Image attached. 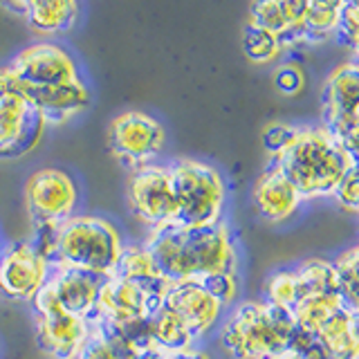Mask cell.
Instances as JSON below:
<instances>
[{
    "instance_id": "21",
    "label": "cell",
    "mask_w": 359,
    "mask_h": 359,
    "mask_svg": "<svg viewBox=\"0 0 359 359\" xmlns=\"http://www.w3.org/2000/svg\"><path fill=\"white\" fill-rule=\"evenodd\" d=\"M359 312L341 306L317 328V339L328 351L330 359H359Z\"/></svg>"
},
{
    "instance_id": "30",
    "label": "cell",
    "mask_w": 359,
    "mask_h": 359,
    "mask_svg": "<svg viewBox=\"0 0 359 359\" xmlns=\"http://www.w3.org/2000/svg\"><path fill=\"white\" fill-rule=\"evenodd\" d=\"M265 294H267V303L292 310V306L297 303V287L290 269H280V272H274L267 278Z\"/></svg>"
},
{
    "instance_id": "18",
    "label": "cell",
    "mask_w": 359,
    "mask_h": 359,
    "mask_svg": "<svg viewBox=\"0 0 359 359\" xmlns=\"http://www.w3.org/2000/svg\"><path fill=\"white\" fill-rule=\"evenodd\" d=\"M303 14H306V0H299V3H292V0L290 3L287 0H265V3L252 5L247 25L276 36L285 52L297 48V45H306Z\"/></svg>"
},
{
    "instance_id": "15",
    "label": "cell",
    "mask_w": 359,
    "mask_h": 359,
    "mask_svg": "<svg viewBox=\"0 0 359 359\" xmlns=\"http://www.w3.org/2000/svg\"><path fill=\"white\" fill-rule=\"evenodd\" d=\"M11 81L18 93L39 110L45 126H61L90 106V90L83 79L63 86H25L18 83L14 76Z\"/></svg>"
},
{
    "instance_id": "25",
    "label": "cell",
    "mask_w": 359,
    "mask_h": 359,
    "mask_svg": "<svg viewBox=\"0 0 359 359\" xmlns=\"http://www.w3.org/2000/svg\"><path fill=\"white\" fill-rule=\"evenodd\" d=\"M344 0H306V45H319L337 34Z\"/></svg>"
},
{
    "instance_id": "26",
    "label": "cell",
    "mask_w": 359,
    "mask_h": 359,
    "mask_svg": "<svg viewBox=\"0 0 359 359\" xmlns=\"http://www.w3.org/2000/svg\"><path fill=\"white\" fill-rule=\"evenodd\" d=\"M341 306H344L341 294H319V297H308L297 301L290 312L297 321V328L306 332H317L319 325Z\"/></svg>"
},
{
    "instance_id": "16",
    "label": "cell",
    "mask_w": 359,
    "mask_h": 359,
    "mask_svg": "<svg viewBox=\"0 0 359 359\" xmlns=\"http://www.w3.org/2000/svg\"><path fill=\"white\" fill-rule=\"evenodd\" d=\"M162 303L182 319V323L189 328L191 337H194L196 341L216 325L222 312L220 303L213 299L207 290H202L196 280L171 283Z\"/></svg>"
},
{
    "instance_id": "10",
    "label": "cell",
    "mask_w": 359,
    "mask_h": 359,
    "mask_svg": "<svg viewBox=\"0 0 359 359\" xmlns=\"http://www.w3.org/2000/svg\"><path fill=\"white\" fill-rule=\"evenodd\" d=\"M43 133V117L18 93L9 74V81L0 93V160H16L32 153L39 146Z\"/></svg>"
},
{
    "instance_id": "33",
    "label": "cell",
    "mask_w": 359,
    "mask_h": 359,
    "mask_svg": "<svg viewBox=\"0 0 359 359\" xmlns=\"http://www.w3.org/2000/svg\"><path fill=\"white\" fill-rule=\"evenodd\" d=\"M332 198L339 202L341 209L348 213L359 211V175H357V164H353L346 171V175L339 180V184L334 187Z\"/></svg>"
},
{
    "instance_id": "32",
    "label": "cell",
    "mask_w": 359,
    "mask_h": 359,
    "mask_svg": "<svg viewBox=\"0 0 359 359\" xmlns=\"http://www.w3.org/2000/svg\"><path fill=\"white\" fill-rule=\"evenodd\" d=\"M339 41L346 45L353 54L359 50V5L353 0H344L341 7V16H339V25H337V34Z\"/></svg>"
},
{
    "instance_id": "4",
    "label": "cell",
    "mask_w": 359,
    "mask_h": 359,
    "mask_svg": "<svg viewBox=\"0 0 359 359\" xmlns=\"http://www.w3.org/2000/svg\"><path fill=\"white\" fill-rule=\"evenodd\" d=\"M121 250V231L108 218L70 216L59 222L52 267H72L99 278H110Z\"/></svg>"
},
{
    "instance_id": "22",
    "label": "cell",
    "mask_w": 359,
    "mask_h": 359,
    "mask_svg": "<svg viewBox=\"0 0 359 359\" xmlns=\"http://www.w3.org/2000/svg\"><path fill=\"white\" fill-rule=\"evenodd\" d=\"M79 5L74 0H32L25 3L22 20L36 34H61L70 32L76 25Z\"/></svg>"
},
{
    "instance_id": "1",
    "label": "cell",
    "mask_w": 359,
    "mask_h": 359,
    "mask_svg": "<svg viewBox=\"0 0 359 359\" xmlns=\"http://www.w3.org/2000/svg\"><path fill=\"white\" fill-rule=\"evenodd\" d=\"M144 245L171 283L196 280L211 272H236V245L222 220L205 227L166 224L153 229Z\"/></svg>"
},
{
    "instance_id": "17",
    "label": "cell",
    "mask_w": 359,
    "mask_h": 359,
    "mask_svg": "<svg viewBox=\"0 0 359 359\" xmlns=\"http://www.w3.org/2000/svg\"><path fill=\"white\" fill-rule=\"evenodd\" d=\"M106 278H99L95 274L81 272L72 267H52V274L48 278V287L56 303L83 321H93L97 312L99 290Z\"/></svg>"
},
{
    "instance_id": "27",
    "label": "cell",
    "mask_w": 359,
    "mask_h": 359,
    "mask_svg": "<svg viewBox=\"0 0 359 359\" xmlns=\"http://www.w3.org/2000/svg\"><path fill=\"white\" fill-rule=\"evenodd\" d=\"M357 265H359V250L351 247V250L341 252L332 261L334 274H337V285H339V294L346 308L359 312V280H357Z\"/></svg>"
},
{
    "instance_id": "24",
    "label": "cell",
    "mask_w": 359,
    "mask_h": 359,
    "mask_svg": "<svg viewBox=\"0 0 359 359\" xmlns=\"http://www.w3.org/2000/svg\"><path fill=\"white\" fill-rule=\"evenodd\" d=\"M290 272H292V278H294L297 301L308 299V297H319V294H339L337 274H334V267L330 261H323V258H308V261L292 267Z\"/></svg>"
},
{
    "instance_id": "2",
    "label": "cell",
    "mask_w": 359,
    "mask_h": 359,
    "mask_svg": "<svg viewBox=\"0 0 359 359\" xmlns=\"http://www.w3.org/2000/svg\"><path fill=\"white\" fill-rule=\"evenodd\" d=\"M272 164L299 191L301 200H314L332 196L348 168L357 164V157L325 126H299L294 142Z\"/></svg>"
},
{
    "instance_id": "3",
    "label": "cell",
    "mask_w": 359,
    "mask_h": 359,
    "mask_svg": "<svg viewBox=\"0 0 359 359\" xmlns=\"http://www.w3.org/2000/svg\"><path fill=\"white\" fill-rule=\"evenodd\" d=\"M297 321L287 308L267 301H247L222 325V348L233 359H274L287 351Z\"/></svg>"
},
{
    "instance_id": "19",
    "label": "cell",
    "mask_w": 359,
    "mask_h": 359,
    "mask_svg": "<svg viewBox=\"0 0 359 359\" xmlns=\"http://www.w3.org/2000/svg\"><path fill=\"white\" fill-rule=\"evenodd\" d=\"M254 202L261 216L269 222H283L292 218L301 207L299 191L292 187L290 180L278 171L274 164H269L254 182Z\"/></svg>"
},
{
    "instance_id": "7",
    "label": "cell",
    "mask_w": 359,
    "mask_h": 359,
    "mask_svg": "<svg viewBox=\"0 0 359 359\" xmlns=\"http://www.w3.org/2000/svg\"><path fill=\"white\" fill-rule=\"evenodd\" d=\"M164 126L142 110H126L108 126V146L115 160L135 171L153 160L164 149Z\"/></svg>"
},
{
    "instance_id": "37",
    "label": "cell",
    "mask_w": 359,
    "mask_h": 359,
    "mask_svg": "<svg viewBox=\"0 0 359 359\" xmlns=\"http://www.w3.org/2000/svg\"><path fill=\"white\" fill-rule=\"evenodd\" d=\"M130 359H164L162 355H157V353H153V351H149V353H137L135 357H130Z\"/></svg>"
},
{
    "instance_id": "9",
    "label": "cell",
    "mask_w": 359,
    "mask_h": 359,
    "mask_svg": "<svg viewBox=\"0 0 359 359\" xmlns=\"http://www.w3.org/2000/svg\"><path fill=\"white\" fill-rule=\"evenodd\" d=\"M126 198L133 216L151 227V231L173 224L177 218V202L168 166L146 164L135 168L126 187Z\"/></svg>"
},
{
    "instance_id": "8",
    "label": "cell",
    "mask_w": 359,
    "mask_h": 359,
    "mask_svg": "<svg viewBox=\"0 0 359 359\" xmlns=\"http://www.w3.org/2000/svg\"><path fill=\"white\" fill-rule=\"evenodd\" d=\"M36 317V341L39 348L52 359H76L90 337V321L65 312L52 292L43 287L32 301Z\"/></svg>"
},
{
    "instance_id": "13",
    "label": "cell",
    "mask_w": 359,
    "mask_h": 359,
    "mask_svg": "<svg viewBox=\"0 0 359 359\" xmlns=\"http://www.w3.org/2000/svg\"><path fill=\"white\" fill-rule=\"evenodd\" d=\"M76 184L61 168H41L25 184V205L34 224L63 222L76 207Z\"/></svg>"
},
{
    "instance_id": "38",
    "label": "cell",
    "mask_w": 359,
    "mask_h": 359,
    "mask_svg": "<svg viewBox=\"0 0 359 359\" xmlns=\"http://www.w3.org/2000/svg\"><path fill=\"white\" fill-rule=\"evenodd\" d=\"M7 81H9V72H7V67H0V93H3V90H5Z\"/></svg>"
},
{
    "instance_id": "28",
    "label": "cell",
    "mask_w": 359,
    "mask_h": 359,
    "mask_svg": "<svg viewBox=\"0 0 359 359\" xmlns=\"http://www.w3.org/2000/svg\"><path fill=\"white\" fill-rule=\"evenodd\" d=\"M243 52L245 56L250 59L252 63L256 65H267L276 61L280 52H283V48H280V43L276 36H272V34H267L263 29L258 27H252V25H245L243 29Z\"/></svg>"
},
{
    "instance_id": "31",
    "label": "cell",
    "mask_w": 359,
    "mask_h": 359,
    "mask_svg": "<svg viewBox=\"0 0 359 359\" xmlns=\"http://www.w3.org/2000/svg\"><path fill=\"white\" fill-rule=\"evenodd\" d=\"M297 130H299V126H292V123H285V121L267 123L261 133V142H263L265 153L269 155V160H274L276 155H280L292 142H294Z\"/></svg>"
},
{
    "instance_id": "35",
    "label": "cell",
    "mask_w": 359,
    "mask_h": 359,
    "mask_svg": "<svg viewBox=\"0 0 359 359\" xmlns=\"http://www.w3.org/2000/svg\"><path fill=\"white\" fill-rule=\"evenodd\" d=\"M76 359H115V355H112L108 344L104 341V337H101L95 330L93 323H90V337H88V341L81 348V353H79Z\"/></svg>"
},
{
    "instance_id": "5",
    "label": "cell",
    "mask_w": 359,
    "mask_h": 359,
    "mask_svg": "<svg viewBox=\"0 0 359 359\" xmlns=\"http://www.w3.org/2000/svg\"><path fill=\"white\" fill-rule=\"evenodd\" d=\"M177 202L180 227H205L220 220L224 205V182L216 166L198 160H175L168 166Z\"/></svg>"
},
{
    "instance_id": "23",
    "label": "cell",
    "mask_w": 359,
    "mask_h": 359,
    "mask_svg": "<svg viewBox=\"0 0 359 359\" xmlns=\"http://www.w3.org/2000/svg\"><path fill=\"white\" fill-rule=\"evenodd\" d=\"M149 330H151V346L157 355H175L187 348H194V337L182 319L175 312L168 310L164 303L149 317Z\"/></svg>"
},
{
    "instance_id": "14",
    "label": "cell",
    "mask_w": 359,
    "mask_h": 359,
    "mask_svg": "<svg viewBox=\"0 0 359 359\" xmlns=\"http://www.w3.org/2000/svg\"><path fill=\"white\" fill-rule=\"evenodd\" d=\"M160 306L162 301L146 294L137 283L119 276H110L99 290L95 319L112 325H123L140 319H149Z\"/></svg>"
},
{
    "instance_id": "20",
    "label": "cell",
    "mask_w": 359,
    "mask_h": 359,
    "mask_svg": "<svg viewBox=\"0 0 359 359\" xmlns=\"http://www.w3.org/2000/svg\"><path fill=\"white\" fill-rule=\"evenodd\" d=\"M112 276L133 280V283H137L146 294H151L160 301H164V294L168 292V287H171V280L157 269L155 258L146 250V245H123Z\"/></svg>"
},
{
    "instance_id": "39",
    "label": "cell",
    "mask_w": 359,
    "mask_h": 359,
    "mask_svg": "<svg viewBox=\"0 0 359 359\" xmlns=\"http://www.w3.org/2000/svg\"><path fill=\"white\" fill-rule=\"evenodd\" d=\"M274 359H299L294 353H290V351H285L283 355H278V357H274Z\"/></svg>"
},
{
    "instance_id": "34",
    "label": "cell",
    "mask_w": 359,
    "mask_h": 359,
    "mask_svg": "<svg viewBox=\"0 0 359 359\" xmlns=\"http://www.w3.org/2000/svg\"><path fill=\"white\" fill-rule=\"evenodd\" d=\"M303 81H306V79H303L301 67L292 65V63H287V65H280L278 70L274 72V86H276V90H278L280 95H287V97H292V95L301 93Z\"/></svg>"
},
{
    "instance_id": "36",
    "label": "cell",
    "mask_w": 359,
    "mask_h": 359,
    "mask_svg": "<svg viewBox=\"0 0 359 359\" xmlns=\"http://www.w3.org/2000/svg\"><path fill=\"white\" fill-rule=\"evenodd\" d=\"M164 359H211L205 351L200 348H187L182 353H175V355H166Z\"/></svg>"
},
{
    "instance_id": "11",
    "label": "cell",
    "mask_w": 359,
    "mask_h": 359,
    "mask_svg": "<svg viewBox=\"0 0 359 359\" xmlns=\"http://www.w3.org/2000/svg\"><path fill=\"white\" fill-rule=\"evenodd\" d=\"M52 274V265L34 250L29 241L7 245L0 252V294L32 303Z\"/></svg>"
},
{
    "instance_id": "6",
    "label": "cell",
    "mask_w": 359,
    "mask_h": 359,
    "mask_svg": "<svg viewBox=\"0 0 359 359\" xmlns=\"http://www.w3.org/2000/svg\"><path fill=\"white\" fill-rule=\"evenodd\" d=\"M323 123L346 151L359 157V65L355 59L339 63L321 88Z\"/></svg>"
},
{
    "instance_id": "29",
    "label": "cell",
    "mask_w": 359,
    "mask_h": 359,
    "mask_svg": "<svg viewBox=\"0 0 359 359\" xmlns=\"http://www.w3.org/2000/svg\"><path fill=\"white\" fill-rule=\"evenodd\" d=\"M196 283L202 290H207L222 308L233 303L236 294H238V276H236V272H211L196 278Z\"/></svg>"
},
{
    "instance_id": "12",
    "label": "cell",
    "mask_w": 359,
    "mask_h": 359,
    "mask_svg": "<svg viewBox=\"0 0 359 359\" xmlns=\"http://www.w3.org/2000/svg\"><path fill=\"white\" fill-rule=\"evenodd\" d=\"M7 70L25 86H63L81 79L72 54L52 41L27 45L14 56Z\"/></svg>"
}]
</instances>
